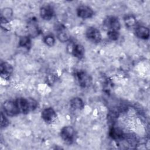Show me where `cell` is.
<instances>
[{
	"mask_svg": "<svg viewBox=\"0 0 150 150\" xmlns=\"http://www.w3.org/2000/svg\"><path fill=\"white\" fill-rule=\"evenodd\" d=\"M15 101L19 112L24 114L34 111L38 107V102L32 98H18Z\"/></svg>",
	"mask_w": 150,
	"mask_h": 150,
	"instance_id": "1",
	"label": "cell"
},
{
	"mask_svg": "<svg viewBox=\"0 0 150 150\" xmlns=\"http://www.w3.org/2000/svg\"><path fill=\"white\" fill-rule=\"evenodd\" d=\"M76 132L71 126H64L60 130V137L67 144H71L75 139Z\"/></svg>",
	"mask_w": 150,
	"mask_h": 150,
	"instance_id": "2",
	"label": "cell"
},
{
	"mask_svg": "<svg viewBox=\"0 0 150 150\" xmlns=\"http://www.w3.org/2000/svg\"><path fill=\"white\" fill-rule=\"evenodd\" d=\"M103 25L108 29V31H118L121 27L119 19L114 16L107 17L104 21Z\"/></svg>",
	"mask_w": 150,
	"mask_h": 150,
	"instance_id": "3",
	"label": "cell"
},
{
	"mask_svg": "<svg viewBox=\"0 0 150 150\" xmlns=\"http://www.w3.org/2000/svg\"><path fill=\"white\" fill-rule=\"evenodd\" d=\"M76 78L79 85L83 88H86L90 86L92 79L91 76L86 71L83 70L78 71L76 73Z\"/></svg>",
	"mask_w": 150,
	"mask_h": 150,
	"instance_id": "4",
	"label": "cell"
},
{
	"mask_svg": "<svg viewBox=\"0 0 150 150\" xmlns=\"http://www.w3.org/2000/svg\"><path fill=\"white\" fill-rule=\"evenodd\" d=\"M3 108L5 114L8 116H15L20 113L15 101H5L3 103Z\"/></svg>",
	"mask_w": 150,
	"mask_h": 150,
	"instance_id": "5",
	"label": "cell"
},
{
	"mask_svg": "<svg viewBox=\"0 0 150 150\" xmlns=\"http://www.w3.org/2000/svg\"><path fill=\"white\" fill-rule=\"evenodd\" d=\"M87 39L93 43H99L101 40L100 31L96 28L89 27L86 32Z\"/></svg>",
	"mask_w": 150,
	"mask_h": 150,
	"instance_id": "6",
	"label": "cell"
},
{
	"mask_svg": "<svg viewBox=\"0 0 150 150\" xmlns=\"http://www.w3.org/2000/svg\"><path fill=\"white\" fill-rule=\"evenodd\" d=\"M69 51L73 56L79 59H81L84 55V48L83 45L77 43H70L68 45Z\"/></svg>",
	"mask_w": 150,
	"mask_h": 150,
	"instance_id": "7",
	"label": "cell"
},
{
	"mask_svg": "<svg viewBox=\"0 0 150 150\" xmlns=\"http://www.w3.org/2000/svg\"><path fill=\"white\" fill-rule=\"evenodd\" d=\"M41 117L45 122L48 124H51L55 121L57 115L53 108L47 107L42 110Z\"/></svg>",
	"mask_w": 150,
	"mask_h": 150,
	"instance_id": "8",
	"label": "cell"
},
{
	"mask_svg": "<svg viewBox=\"0 0 150 150\" xmlns=\"http://www.w3.org/2000/svg\"><path fill=\"white\" fill-rule=\"evenodd\" d=\"M56 31L57 39L62 42H66L70 40V35L66 28L62 24H59L56 26Z\"/></svg>",
	"mask_w": 150,
	"mask_h": 150,
	"instance_id": "9",
	"label": "cell"
},
{
	"mask_svg": "<svg viewBox=\"0 0 150 150\" xmlns=\"http://www.w3.org/2000/svg\"><path fill=\"white\" fill-rule=\"evenodd\" d=\"M77 15L80 18L88 19L93 16L94 11L92 8L87 5H80L77 8Z\"/></svg>",
	"mask_w": 150,
	"mask_h": 150,
	"instance_id": "10",
	"label": "cell"
},
{
	"mask_svg": "<svg viewBox=\"0 0 150 150\" xmlns=\"http://www.w3.org/2000/svg\"><path fill=\"white\" fill-rule=\"evenodd\" d=\"M40 17L45 21H50L54 15V9L53 7L49 5L43 6L40 9Z\"/></svg>",
	"mask_w": 150,
	"mask_h": 150,
	"instance_id": "11",
	"label": "cell"
},
{
	"mask_svg": "<svg viewBox=\"0 0 150 150\" xmlns=\"http://www.w3.org/2000/svg\"><path fill=\"white\" fill-rule=\"evenodd\" d=\"M28 31L30 38H35L39 35L40 30L35 19H30L28 23Z\"/></svg>",
	"mask_w": 150,
	"mask_h": 150,
	"instance_id": "12",
	"label": "cell"
},
{
	"mask_svg": "<svg viewBox=\"0 0 150 150\" xmlns=\"http://www.w3.org/2000/svg\"><path fill=\"white\" fill-rule=\"evenodd\" d=\"M1 75L5 79H8L13 73V67L8 62H2L1 64Z\"/></svg>",
	"mask_w": 150,
	"mask_h": 150,
	"instance_id": "13",
	"label": "cell"
},
{
	"mask_svg": "<svg viewBox=\"0 0 150 150\" xmlns=\"http://www.w3.org/2000/svg\"><path fill=\"white\" fill-rule=\"evenodd\" d=\"M136 36L141 39L146 40L149 38V29L142 25H139L136 27L135 30Z\"/></svg>",
	"mask_w": 150,
	"mask_h": 150,
	"instance_id": "14",
	"label": "cell"
},
{
	"mask_svg": "<svg viewBox=\"0 0 150 150\" xmlns=\"http://www.w3.org/2000/svg\"><path fill=\"white\" fill-rule=\"evenodd\" d=\"M109 135L112 139L114 140L122 139L125 137L121 129L116 128L114 126H112L110 128L109 131Z\"/></svg>",
	"mask_w": 150,
	"mask_h": 150,
	"instance_id": "15",
	"label": "cell"
},
{
	"mask_svg": "<svg viewBox=\"0 0 150 150\" xmlns=\"http://www.w3.org/2000/svg\"><path fill=\"white\" fill-rule=\"evenodd\" d=\"M70 107L74 110H81L84 108V104L81 98L74 97L70 101Z\"/></svg>",
	"mask_w": 150,
	"mask_h": 150,
	"instance_id": "16",
	"label": "cell"
},
{
	"mask_svg": "<svg viewBox=\"0 0 150 150\" xmlns=\"http://www.w3.org/2000/svg\"><path fill=\"white\" fill-rule=\"evenodd\" d=\"M19 46L29 50L31 47V40L29 36H21L19 40Z\"/></svg>",
	"mask_w": 150,
	"mask_h": 150,
	"instance_id": "17",
	"label": "cell"
},
{
	"mask_svg": "<svg viewBox=\"0 0 150 150\" xmlns=\"http://www.w3.org/2000/svg\"><path fill=\"white\" fill-rule=\"evenodd\" d=\"M124 22L128 28H131L135 26L137 21L133 15H127L124 18Z\"/></svg>",
	"mask_w": 150,
	"mask_h": 150,
	"instance_id": "18",
	"label": "cell"
},
{
	"mask_svg": "<svg viewBox=\"0 0 150 150\" xmlns=\"http://www.w3.org/2000/svg\"><path fill=\"white\" fill-rule=\"evenodd\" d=\"M43 42L47 46H53L55 43V38L52 35L49 34L44 37Z\"/></svg>",
	"mask_w": 150,
	"mask_h": 150,
	"instance_id": "19",
	"label": "cell"
},
{
	"mask_svg": "<svg viewBox=\"0 0 150 150\" xmlns=\"http://www.w3.org/2000/svg\"><path fill=\"white\" fill-rule=\"evenodd\" d=\"M119 35L118 31H108L107 33L108 38L112 40H117L119 38Z\"/></svg>",
	"mask_w": 150,
	"mask_h": 150,
	"instance_id": "20",
	"label": "cell"
},
{
	"mask_svg": "<svg viewBox=\"0 0 150 150\" xmlns=\"http://www.w3.org/2000/svg\"><path fill=\"white\" fill-rule=\"evenodd\" d=\"M1 126L2 128L6 127L9 124V121L8 119L6 118V117L3 114L2 112H1Z\"/></svg>",
	"mask_w": 150,
	"mask_h": 150,
	"instance_id": "21",
	"label": "cell"
}]
</instances>
